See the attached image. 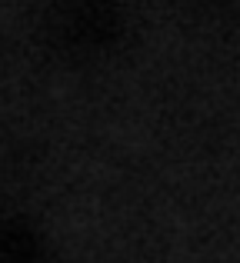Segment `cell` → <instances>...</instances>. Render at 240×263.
Here are the masks:
<instances>
[{"instance_id":"1","label":"cell","mask_w":240,"mask_h":263,"mask_svg":"<svg viewBox=\"0 0 240 263\" xmlns=\"http://www.w3.org/2000/svg\"><path fill=\"white\" fill-rule=\"evenodd\" d=\"M123 0H53L44 13V37L64 60H94L123 40Z\"/></svg>"},{"instance_id":"2","label":"cell","mask_w":240,"mask_h":263,"mask_svg":"<svg viewBox=\"0 0 240 263\" xmlns=\"http://www.w3.org/2000/svg\"><path fill=\"white\" fill-rule=\"evenodd\" d=\"M4 263H40V240L24 220L4 227Z\"/></svg>"}]
</instances>
